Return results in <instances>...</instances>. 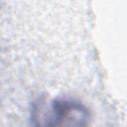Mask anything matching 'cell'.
<instances>
[{"label":"cell","instance_id":"6da1fadb","mask_svg":"<svg viewBox=\"0 0 127 127\" xmlns=\"http://www.w3.org/2000/svg\"><path fill=\"white\" fill-rule=\"evenodd\" d=\"M89 112L80 102L60 97L53 100L50 113L45 116L40 127H87Z\"/></svg>","mask_w":127,"mask_h":127}]
</instances>
